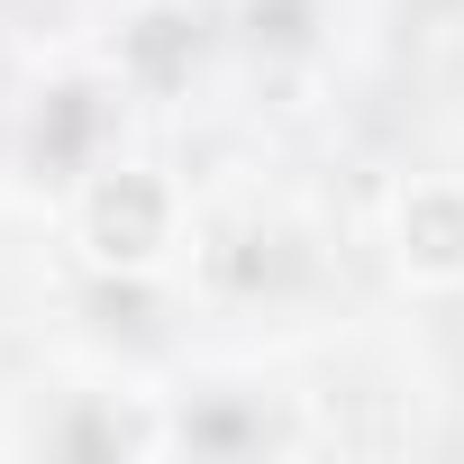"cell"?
<instances>
[{
	"instance_id": "obj_1",
	"label": "cell",
	"mask_w": 464,
	"mask_h": 464,
	"mask_svg": "<svg viewBox=\"0 0 464 464\" xmlns=\"http://www.w3.org/2000/svg\"><path fill=\"white\" fill-rule=\"evenodd\" d=\"M82 246L101 256V265H155L164 246H173V191L155 182V173H137V164H119V173H101L92 191H82Z\"/></svg>"
},
{
	"instance_id": "obj_2",
	"label": "cell",
	"mask_w": 464,
	"mask_h": 464,
	"mask_svg": "<svg viewBox=\"0 0 464 464\" xmlns=\"http://www.w3.org/2000/svg\"><path fill=\"white\" fill-rule=\"evenodd\" d=\"M401 274L455 292L464 283V191L455 182H419L401 200Z\"/></svg>"
}]
</instances>
